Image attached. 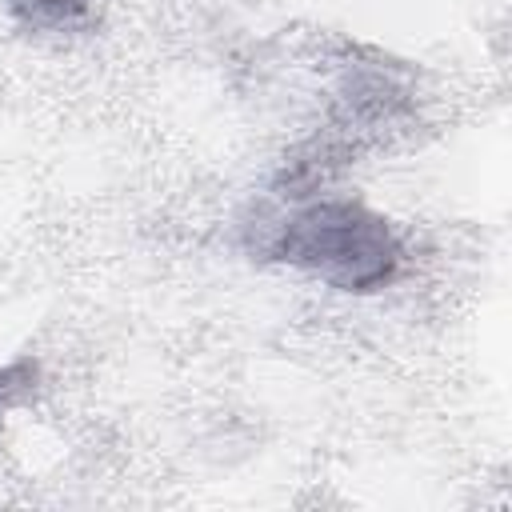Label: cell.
Returning <instances> with one entry per match:
<instances>
[{
	"mask_svg": "<svg viewBox=\"0 0 512 512\" xmlns=\"http://www.w3.org/2000/svg\"><path fill=\"white\" fill-rule=\"evenodd\" d=\"M272 252L344 292L392 284L404 256L392 228L352 200H320L292 212L276 228Z\"/></svg>",
	"mask_w": 512,
	"mask_h": 512,
	"instance_id": "obj_1",
	"label": "cell"
},
{
	"mask_svg": "<svg viewBox=\"0 0 512 512\" xmlns=\"http://www.w3.org/2000/svg\"><path fill=\"white\" fill-rule=\"evenodd\" d=\"M28 380H32V368H28V364H8V368H0V416H4V408L20 396V388H28Z\"/></svg>",
	"mask_w": 512,
	"mask_h": 512,
	"instance_id": "obj_3",
	"label": "cell"
},
{
	"mask_svg": "<svg viewBox=\"0 0 512 512\" xmlns=\"http://www.w3.org/2000/svg\"><path fill=\"white\" fill-rule=\"evenodd\" d=\"M12 4L36 24H64L88 8V0H12Z\"/></svg>",
	"mask_w": 512,
	"mask_h": 512,
	"instance_id": "obj_2",
	"label": "cell"
}]
</instances>
